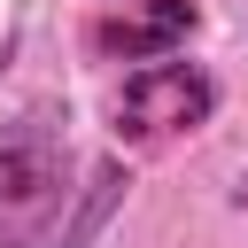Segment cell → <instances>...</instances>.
Returning <instances> with one entry per match:
<instances>
[{
	"instance_id": "277c9868",
	"label": "cell",
	"mask_w": 248,
	"mask_h": 248,
	"mask_svg": "<svg viewBox=\"0 0 248 248\" xmlns=\"http://www.w3.org/2000/svg\"><path fill=\"white\" fill-rule=\"evenodd\" d=\"M116 202H124V170H116V163H101V170H93V194H85V209L62 225V248H93V232L108 225V209H116Z\"/></svg>"
},
{
	"instance_id": "5b68a950",
	"label": "cell",
	"mask_w": 248,
	"mask_h": 248,
	"mask_svg": "<svg viewBox=\"0 0 248 248\" xmlns=\"http://www.w3.org/2000/svg\"><path fill=\"white\" fill-rule=\"evenodd\" d=\"M232 209H248V170H240V186H232Z\"/></svg>"
},
{
	"instance_id": "7a4b0ae2",
	"label": "cell",
	"mask_w": 248,
	"mask_h": 248,
	"mask_svg": "<svg viewBox=\"0 0 248 248\" xmlns=\"http://www.w3.org/2000/svg\"><path fill=\"white\" fill-rule=\"evenodd\" d=\"M62 209V155L46 140H8L0 147V240H31Z\"/></svg>"
},
{
	"instance_id": "3957f363",
	"label": "cell",
	"mask_w": 248,
	"mask_h": 248,
	"mask_svg": "<svg viewBox=\"0 0 248 248\" xmlns=\"http://www.w3.org/2000/svg\"><path fill=\"white\" fill-rule=\"evenodd\" d=\"M186 31H194V0H147V16L140 23H108L101 46H116V54H163Z\"/></svg>"
},
{
	"instance_id": "6da1fadb",
	"label": "cell",
	"mask_w": 248,
	"mask_h": 248,
	"mask_svg": "<svg viewBox=\"0 0 248 248\" xmlns=\"http://www.w3.org/2000/svg\"><path fill=\"white\" fill-rule=\"evenodd\" d=\"M209 108H217V85H209L194 62H147V70L124 85L116 124H124L132 140H170V132H194Z\"/></svg>"
}]
</instances>
